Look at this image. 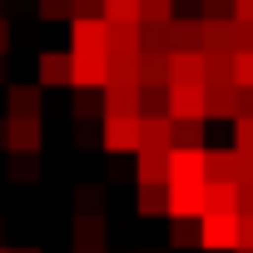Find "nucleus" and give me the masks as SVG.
I'll list each match as a JSON object with an SVG mask.
<instances>
[{
	"label": "nucleus",
	"instance_id": "nucleus-11",
	"mask_svg": "<svg viewBox=\"0 0 253 253\" xmlns=\"http://www.w3.org/2000/svg\"><path fill=\"white\" fill-rule=\"evenodd\" d=\"M243 159L233 149H204V184H238Z\"/></svg>",
	"mask_w": 253,
	"mask_h": 253
},
{
	"label": "nucleus",
	"instance_id": "nucleus-34",
	"mask_svg": "<svg viewBox=\"0 0 253 253\" xmlns=\"http://www.w3.org/2000/svg\"><path fill=\"white\" fill-rule=\"evenodd\" d=\"M199 20H233V0H204Z\"/></svg>",
	"mask_w": 253,
	"mask_h": 253
},
{
	"label": "nucleus",
	"instance_id": "nucleus-43",
	"mask_svg": "<svg viewBox=\"0 0 253 253\" xmlns=\"http://www.w3.org/2000/svg\"><path fill=\"white\" fill-rule=\"evenodd\" d=\"M0 253H10V248H0Z\"/></svg>",
	"mask_w": 253,
	"mask_h": 253
},
{
	"label": "nucleus",
	"instance_id": "nucleus-35",
	"mask_svg": "<svg viewBox=\"0 0 253 253\" xmlns=\"http://www.w3.org/2000/svg\"><path fill=\"white\" fill-rule=\"evenodd\" d=\"M233 253H253V213H238V248Z\"/></svg>",
	"mask_w": 253,
	"mask_h": 253
},
{
	"label": "nucleus",
	"instance_id": "nucleus-10",
	"mask_svg": "<svg viewBox=\"0 0 253 253\" xmlns=\"http://www.w3.org/2000/svg\"><path fill=\"white\" fill-rule=\"evenodd\" d=\"M169 149H174V119L169 114L139 119V154H169Z\"/></svg>",
	"mask_w": 253,
	"mask_h": 253
},
{
	"label": "nucleus",
	"instance_id": "nucleus-36",
	"mask_svg": "<svg viewBox=\"0 0 253 253\" xmlns=\"http://www.w3.org/2000/svg\"><path fill=\"white\" fill-rule=\"evenodd\" d=\"M65 15H70V0H40V20H65Z\"/></svg>",
	"mask_w": 253,
	"mask_h": 253
},
{
	"label": "nucleus",
	"instance_id": "nucleus-3",
	"mask_svg": "<svg viewBox=\"0 0 253 253\" xmlns=\"http://www.w3.org/2000/svg\"><path fill=\"white\" fill-rule=\"evenodd\" d=\"M209 104V84H169V119H209L204 114Z\"/></svg>",
	"mask_w": 253,
	"mask_h": 253
},
{
	"label": "nucleus",
	"instance_id": "nucleus-22",
	"mask_svg": "<svg viewBox=\"0 0 253 253\" xmlns=\"http://www.w3.org/2000/svg\"><path fill=\"white\" fill-rule=\"evenodd\" d=\"M204 84L209 89L233 84V55H204Z\"/></svg>",
	"mask_w": 253,
	"mask_h": 253
},
{
	"label": "nucleus",
	"instance_id": "nucleus-42",
	"mask_svg": "<svg viewBox=\"0 0 253 253\" xmlns=\"http://www.w3.org/2000/svg\"><path fill=\"white\" fill-rule=\"evenodd\" d=\"M0 144H5V119H0Z\"/></svg>",
	"mask_w": 253,
	"mask_h": 253
},
{
	"label": "nucleus",
	"instance_id": "nucleus-33",
	"mask_svg": "<svg viewBox=\"0 0 253 253\" xmlns=\"http://www.w3.org/2000/svg\"><path fill=\"white\" fill-rule=\"evenodd\" d=\"M99 199H104V194H99L94 184H84V189L75 194V213H99Z\"/></svg>",
	"mask_w": 253,
	"mask_h": 253
},
{
	"label": "nucleus",
	"instance_id": "nucleus-1",
	"mask_svg": "<svg viewBox=\"0 0 253 253\" xmlns=\"http://www.w3.org/2000/svg\"><path fill=\"white\" fill-rule=\"evenodd\" d=\"M199 248H204V253H228V248H238V213H204V218H199Z\"/></svg>",
	"mask_w": 253,
	"mask_h": 253
},
{
	"label": "nucleus",
	"instance_id": "nucleus-41",
	"mask_svg": "<svg viewBox=\"0 0 253 253\" xmlns=\"http://www.w3.org/2000/svg\"><path fill=\"white\" fill-rule=\"evenodd\" d=\"M10 253H40V248H10Z\"/></svg>",
	"mask_w": 253,
	"mask_h": 253
},
{
	"label": "nucleus",
	"instance_id": "nucleus-23",
	"mask_svg": "<svg viewBox=\"0 0 253 253\" xmlns=\"http://www.w3.org/2000/svg\"><path fill=\"white\" fill-rule=\"evenodd\" d=\"M204 124L209 119H179L174 124V149H204Z\"/></svg>",
	"mask_w": 253,
	"mask_h": 253
},
{
	"label": "nucleus",
	"instance_id": "nucleus-8",
	"mask_svg": "<svg viewBox=\"0 0 253 253\" xmlns=\"http://www.w3.org/2000/svg\"><path fill=\"white\" fill-rule=\"evenodd\" d=\"M104 84H109L104 55H70V89H104Z\"/></svg>",
	"mask_w": 253,
	"mask_h": 253
},
{
	"label": "nucleus",
	"instance_id": "nucleus-6",
	"mask_svg": "<svg viewBox=\"0 0 253 253\" xmlns=\"http://www.w3.org/2000/svg\"><path fill=\"white\" fill-rule=\"evenodd\" d=\"M45 144V124L40 119H5V149L20 159V154H40Z\"/></svg>",
	"mask_w": 253,
	"mask_h": 253
},
{
	"label": "nucleus",
	"instance_id": "nucleus-29",
	"mask_svg": "<svg viewBox=\"0 0 253 253\" xmlns=\"http://www.w3.org/2000/svg\"><path fill=\"white\" fill-rule=\"evenodd\" d=\"M70 109H75V119H94V114L104 119V109H99V99H94L89 89H75V104H70Z\"/></svg>",
	"mask_w": 253,
	"mask_h": 253
},
{
	"label": "nucleus",
	"instance_id": "nucleus-40",
	"mask_svg": "<svg viewBox=\"0 0 253 253\" xmlns=\"http://www.w3.org/2000/svg\"><path fill=\"white\" fill-rule=\"evenodd\" d=\"M5 50H10V25H5V15H0V60H5Z\"/></svg>",
	"mask_w": 253,
	"mask_h": 253
},
{
	"label": "nucleus",
	"instance_id": "nucleus-4",
	"mask_svg": "<svg viewBox=\"0 0 253 253\" xmlns=\"http://www.w3.org/2000/svg\"><path fill=\"white\" fill-rule=\"evenodd\" d=\"M99 144L109 154H139V119H99Z\"/></svg>",
	"mask_w": 253,
	"mask_h": 253
},
{
	"label": "nucleus",
	"instance_id": "nucleus-25",
	"mask_svg": "<svg viewBox=\"0 0 253 253\" xmlns=\"http://www.w3.org/2000/svg\"><path fill=\"white\" fill-rule=\"evenodd\" d=\"M174 0H139V25H169Z\"/></svg>",
	"mask_w": 253,
	"mask_h": 253
},
{
	"label": "nucleus",
	"instance_id": "nucleus-2",
	"mask_svg": "<svg viewBox=\"0 0 253 253\" xmlns=\"http://www.w3.org/2000/svg\"><path fill=\"white\" fill-rule=\"evenodd\" d=\"M169 194V218L174 223H199L204 218V184H164Z\"/></svg>",
	"mask_w": 253,
	"mask_h": 253
},
{
	"label": "nucleus",
	"instance_id": "nucleus-31",
	"mask_svg": "<svg viewBox=\"0 0 253 253\" xmlns=\"http://www.w3.org/2000/svg\"><path fill=\"white\" fill-rule=\"evenodd\" d=\"M169 243L174 248H199V223H174L169 228Z\"/></svg>",
	"mask_w": 253,
	"mask_h": 253
},
{
	"label": "nucleus",
	"instance_id": "nucleus-20",
	"mask_svg": "<svg viewBox=\"0 0 253 253\" xmlns=\"http://www.w3.org/2000/svg\"><path fill=\"white\" fill-rule=\"evenodd\" d=\"M204 114H209V119H238V89H233V84H218V89H209V104H204Z\"/></svg>",
	"mask_w": 253,
	"mask_h": 253
},
{
	"label": "nucleus",
	"instance_id": "nucleus-18",
	"mask_svg": "<svg viewBox=\"0 0 253 253\" xmlns=\"http://www.w3.org/2000/svg\"><path fill=\"white\" fill-rule=\"evenodd\" d=\"M139 35H144V25H109V50H104V55L139 60Z\"/></svg>",
	"mask_w": 253,
	"mask_h": 253
},
{
	"label": "nucleus",
	"instance_id": "nucleus-21",
	"mask_svg": "<svg viewBox=\"0 0 253 253\" xmlns=\"http://www.w3.org/2000/svg\"><path fill=\"white\" fill-rule=\"evenodd\" d=\"M139 184L164 189L169 184V154H139Z\"/></svg>",
	"mask_w": 253,
	"mask_h": 253
},
{
	"label": "nucleus",
	"instance_id": "nucleus-28",
	"mask_svg": "<svg viewBox=\"0 0 253 253\" xmlns=\"http://www.w3.org/2000/svg\"><path fill=\"white\" fill-rule=\"evenodd\" d=\"M233 89H253V50L233 55Z\"/></svg>",
	"mask_w": 253,
	"mask_h": 253
},
{
	"label": "nucleus",
	"instance_id": "nucleus-27",
	"mask_svg": "<svg viewBox=\"0 0 253 253\" xmlns=\"http://www.w3.org/2000/svg\"><path fill=\"white\" fill-rule=\"evenodd\" d=\"M233 154L253 159V119H233Z\"/></svg>",
	"mask_w": 253,
	"mask_h": 253
},
{
	"label": "nucleus",
	"instance_id": "nucleus-9",
	"mask_svg": "<svg viewBox=\"0 0 253 253\" xmlns=\"http://www.w3.org/2000/svg\"><path fill=\"white\" fill-rule=\"evenodd\" d=\"M45 89L40 84H10L5 89V119H40Z\"/></svg>",
	"mask_w": 253,
	"mask_h": 253
},
{
	"label": "nucleus",
	"instance_id": "nucleus-26",
	"mask_svg": "<svg viewBox=\"0 0 253 253\" xmlns=\"http://www.w3.org/2000/svg\"><path fill=\"white\" fill-rule=\"evenodd\" d=\"M139 213H144V218H154V213H169V194H164V189H149V184H139Z\"/></svg>",
	"mask_w": 253,
	"mask_h": 253
},
{
	"label": "nucleus",
	"instance_id": "nucleus-30",
	"mask_svg": "<svg viewBox=\"0 0 253 253\" xmlns=\"http://www.w3.org/2000/svg\"><path fill=\"white\" fill-rule=\"evenodd\" d=\"M10 179H15V184H35V179H40V169H35V154H20V159L10 164Z\"/></svg>",
	"mask_w": 253,
	"mask_h": 253
},
{
	"label": "nucleus",
	"instance_id": "nucleus-39",
	"mask_svg": "<svg viewBox=\"0 0 253 253\" xmlns=\"http://www.w3.org/2000/svg\"><path fill=\"white\" fill-rule=\"evenodd\" d=\"M238 119H253V89H238Z\"/></svg>",
	"mask_w": 253,
	"mask_h": 253
},
{
	"label": "nucleus",
	"instance_id": "nucleus-19",
	"mask_svg": "<svg viewBox=\"0 0 253 253\" xmlns=\"http://www.w3.org/2000/svg\"><path fill=\"white\" fill-rule=\"evenodd\" d=\"M204 213H238V184H204Z\"/></svg>",
	"mask_w": 253,
	"mask_h": 253
},
{
	"label": "nucleus",
	"instance_id": "nucleus-16",
	"mask_svg": "<svg viewBox=\"0 0 253 253\" xmlns=\"http://www.w3.org/2000/svg\"><path fill=\"white\" fill-rule=\"evenodd\" d=\"M169 84H204V50L169 55Z\"/></svg>",
	"mask_w": 253,
	"mask_h": 253
},
{
	"label": "nucleus",
	"instance_id": "nucleus-17",
	"mask_svg": "<svg viewBox=\"0 0 253 253\" xmlns=\"http://www.w3.org/2000/svg\"><path fill=\"white\" fill-rule=\"evenodd\" d=\"M70 84V55L40 50V89H65Z\"/></svg>",
	"mask_w": 253,
	"mask_h": 253
},
{
	"label": "nucleus",
	"instance_id": "nucleus-5",
	"mask_svg": "<svg viewBox=\"0 0 253 253\" xmlns=\"http://www.w3.org/2000/svg\"><path fill=\"white\" fill-rule=\"evenodd\" d=\"M109 25L104 20H70V55H104Z\"/></svg>",
	"mask_w": 253,
	"mask_h": 253
},
{
	"label": "nucleus",
	"instance_id": "nucleus-13",
	"mask_svg": "<svg viewBox=\"0 0 253 253\" xmlns=\"http://www.w3.org/2000/svg\"><path fill=\"white\" fill-rule=\"evenodd\" d=\"M199 50L204 55H233V20H199Z\"/></svg>",
	"mask_w": 253,
	"mask_h": 253
},
{
	"label": "nucleus",
	"instance_id": "nucleus-38",
	"mask_svg": "<svg viewBox=\"0 0 253 253\" xmlns=\"http://www.w3.org/2000/svg\"><path fill=\"white\" fill-rule=\"evenodd\" d=\"M233 25H253V0H233Z\"/></svg>",
	"mask_w": 253,
	"mask_h": 253
},
{
	"label": "nucleus",
	"instance_id": "nucleus-15",
	"mask_svg": "<svg viewBox=\"0 0 253 253\" xmlns=\"http://www.w3.org/2000/svg\"><path fill=\"white\" fill-rule=\"evenodd\" d=\"M164 50H169V55L199 50V20H184V15H174V20L164 25Z\"/></svg>",
	"mask_w": 253,
	"mask_h": 253
},
{
	"label": "nucleus",
	"instance_id": "nucleus-12",
	"mask_svg": "<svg viewBox=\"0 0 253 253\" xmlns=\"http://www.w3.org/2000/svg\"><path fill=\"white\" fill-rule=\"evenodd\" d=\"M169 184H204V149H169Z\"/></svg>",
	"mask_w": 253,
	"mask_h": 253
},
{
	"label": "nucleus",
	"instance_id": "nucleus-7",
	"mask_svg": "<svg viewBox=\"0 0 253 253\" xmlns=\"http://www.w3.org/2000/svg\"><path fill=\"white\" fill-rule=\"evenodd\" d=\"M99 109L104 119H139V84H104Z\"/></svg>",
	"mask_w": 253,
	"mask_h": 253
},
{
	"label": "nucleus",
	"instance_id": "nucleus-32",
	"mask_svg": "<svg viewBox=\"0 0 253 253\" xmlns=\"http://www.w3.org/2000/svg\"><path fill=\"white\" fill-rule=\"evenodd\" d=\"M75 20H104V0H70Z\"/></svg>",
	"mask_w": 253,
	"mask_h": 253
},
{
	"label": "nucleus",
	"instance_id": "nucleus-24",
	"mask_svg": "<svg viewBox=\"0 0 253 253\" xmlns=\"http://www.w3.org/2000/svg\"><path fill=\"white\" fill-rule=\"evenodd\" d=\"M104 25H139V0H104Z\"/></svg>",
	"mask_w": 253,
	"mask_h": 253
},
{
	"label": "nucleus",
	"instance_id": "nucleus-14",
	"mask_svg": "<svg viewBox=\"0 0 253 253\" xmlns=\"http://www.w3.org/2000/svg\"><path fill=\"white\" fill-rule=\"evenodd\" d=\"M75 253H104V213H75Z\"/></svg>",
	"mask_w": 253,
	"mask_h": 253
},
{
	"label": "nucleus",
	"instance_id": "nucleus-37",
	"mask_svg": "<svg viewBox=\"0 0 253 253\" xmlns=\"http://www.w3.org/2000/svg\"><path fill=\"white\" fill-rule=\"evenodd\" d=\"M253 50V25H233V55Z\"/></svg>",
	"mask_w": 253,
	"mask_h": 253
}]
</instances>
